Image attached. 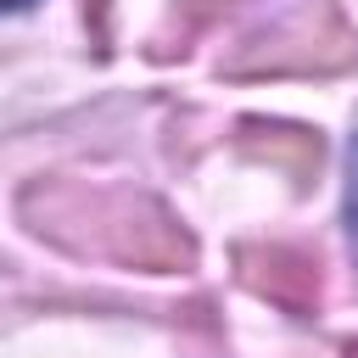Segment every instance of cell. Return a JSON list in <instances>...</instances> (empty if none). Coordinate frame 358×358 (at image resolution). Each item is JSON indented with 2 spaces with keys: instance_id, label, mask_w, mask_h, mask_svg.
<instances>
[{
  "instance_id": "cell-1",
  "label": "cell",
  "mask_w": 358,
  "mask_h": 358,
  "mask_svg": "<svg viewBox=\"0 0 358 358\" xmlns=\"http://www.w3.org/2000/svg\"><path fill=\"white\" fill-rule=\"evenodd\" d=\"M22 218L34 235L78 252V257H112L123 268L173 274L190 268L196 246L173 224V213L140 190H101L84 179H34L22 190Z\"/></svg>"
},
{
  "instance_id": "cell-2",
  "label": "cell",
  "mask_w": 358,
  "mask_h": 358,
  "mask_svg": "<svg viewBox=\"0 0 358 358\" xmlns=\"http://www.w3.org/2000/svg\"><path fill=\"white\" fill-rule=\"evenodd\" d=\"M352 62H358V34L336 11H319L246 39L235 56H224V73H341Z\"/></svg>"
},
{
  "instance_id": "cell-3",
  "label": "cell",
  "mask_w": 358,
  "mask_h": 358,
  "mask_svg": "<svg viewBox=\"0 0 358 358\" xmlns=\"http://www.w3.org/2000/svg\"><path fill=\"white\" fill-rule=\"evenodd\" d=\"M235 268H241V285L296 319H313L319 313V296H324V268L308 246H241L235 252Z\"/></svg>"
},
{
  "instance_id": "cell-4",
  "label": "cell",
  "mask_w": 358,
  "mask_h": 358,
  "mask_svg": "<svg viewBox=\"0 0 358 358\" xmlns=\"http://www.w3.org/2000/svg\"><path fill=\"white\" fill-rule=\"evenodd\" d=\"M235 145H241L246 157H257V162H274V168L296 173V179H308V173L319 168V157H324L319 129H296V123H263V117H246V123L235 129Z\"/></svg>"
},
{
  "instance_id": "cell-5",
  "label": "cell",
  "mask_w": 358,
  "mask_h": 358,
  "mask_svg": "<svg viewBox=\"0 0 358 358\" xmlns=\"http://www.w3.org/2000/svg\"><path fill=\"white\" fill-rule=\"evenodd\" d=\"M229 6H235V0H179V6H173V28H179V39H190V34L213 28Z\"/></svg>"
},
{
  "instance_id": "cell-6",
  "label": "cell",
  "mask_w": 358,
  "mask_h": 358,
  "mask_svg": "<svg viewBox=\"0 0 358 358\" xmlns=\"http://www.w3.org/2000/svg\"><path fill=\"white\" fill-rule=\"evenodd\" d=\"M347 235H352V257H358V134L347 145Z\"/></svg>"
},
{
  "instance_id": "cell-7",
  "label": "cell",
  "mask_w": 358,
  "mask_h": 358,
  "mask_svg": "<svg viewBox=\"0 0 358 358\" xmlns=\"http://www.w3.org/2000/svg\"><path fill=\"white\" fill-rule=\"evenodd\" d=\"M84 17L95 28V39H106V0H84Z\"/></svg>"
},
{
  "instance_id": "cell-8",
  "label": "cell",
  "mask_w": 358,
  "mask_h": 358,
  "mask_svg": "<svg viewBox=\"0 0 358 358\" xmlns=\"http://www.w3.org/2000/svg\"><path fill=\"white\" fill-rule=\"evenodd\" d=\"M34 0H0V11H28Z\"/></svg>"
},
{
  "instance_id": "cell-9",
  "label": "cell",
  "mask_w": 358,
  "mask_h": 358,
  "mask_svg": "<svg viewBox=\"0 0 358 358\" xmlns=\"http://www.w3.org/2000/svg\"><path fill=\"white\" fill-rule=\"evenodd\" d=\"M347 358H358V341H352V347H347Z\"/></svg>"
}]
</instances>
